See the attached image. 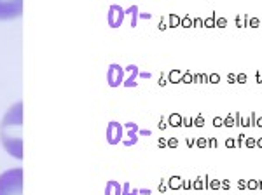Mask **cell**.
Here are the masks:
<instances>
[{"instance_id": "obj_26", "label": "cell", "mask_w": 262, "mask_h": 195, "mask_svg": "<svg viewBox=\"0 0 262 195\" xmlns=\"http://www.w3.org/2000/svg\"><path fill=\"white\" fill-rule=\"evenodd\" d=\"M171 122H173V124H178V122H180V117H178V115H173V117H171Z\"/></svg>"}, {"instance_id": "obj_16", "label": "cell", "mask_w": 262, "mask_h": 195, "mask_svg": "<svg viewBox=\"0 0 262 195\" xmlns=\"http://www.w3.org/2000/svg\"><path fill=\"white\" fill-rule=\"evenodd\" d=\"M220 188H224V190H229V188H231V183H229V180H224V181H220Z\"/></svg>"}, {"instance_id": "obj_32", "label": "cell", "mask_w": 262, "mask_h": 195, "mask_svg": "<svg viewBox=\"0 0 262 195\" xmlns=\"http://www.w3.org/2000/svg\"><path fill=\"white\" fill-rule=\"evenodd\" d=\"M259 190H262V180H259Z\"/></svg>"}, {"instance_id": "obj_5", "label": "cell", "mask_w": 262, "mask_h": 195, "mask_svg": "<svg viewBox=\"0 0 262 195\" xmlns=\"http://www.w3.org/2000/svg\"><path fill=\"white\" fill-rule=\"evenodd\" d=\"M247 188L248 190H259V180H247Z\"/></svg>"}, {"instance_id": "obj_21", "label": "cell", "mask_w": 262, "mask_h": 195, "mask_svg": "<svg viewBox=\"0 0 262 195\" xmlns=\"http://www.w3.org/2000/svg\"><path fill=\"white\" fill-rule=\"evenodd\" d=\"M255 119H257V115H255V112H252V113H250V127L255 126Z\"/></svg>"}, {"instance_id": "obj_22", "label": "cell", "mask_w": 262, "mask_h": 195, "mask_svg": "<svg viewBox=\"0 0 262 195\" xmlns=\"http://www.w3.org/2000/svg\"><path fill=\"white\" fill-rule=\"evenodd\" d=\"M206 143H208V145H210L212 148H215V146H217V139H215V138H210V139H208Z\"/></svg>"}, {"instance_id": "obj_7", "label": "cell", "mask_w": 262, "mask_h": 195, "mask_svg": "<svg viewBox=\"0 0 262 195\" xmlns=\"http://www.w3.org/2000/svg\"><path fill=\"white\" fill-rule=\"evenodd\" d=\"M255 143H257V139H254V138H245V143H243V145H245L247 148H254Z\"/></svg>"}, {"instance_id": "obj_24", "label": "cell", "mask_w": 262, "mask_h": 195, "mask_svg": "<svg viewBox=\"0 0 262 195\" xmlns=\"http://www.w3.org/2000/svg\"><path fill=\"white\" fill-rule=\"evenodd\" d=\"M198 146H201V148H203V146H206V139H205V138H201V139L198 141Z\"/></svg>"}, {"instance_id": "obj_29", "label": "cell", "mask_w": 262, "mask_h": 195, "mask_svg": "<svg viewBox=\"0 0 262 195\" xmlns=\"http://www.w3.org/2000/svg\"><path fill=\"white\" fill-rule=\"evenodd\" d=\"M194 187H196V188H203V185H201V181H199V180L194 183Z\"/></svg>"}, {"instance_id": "obj_19", "label": "cell", "mask_w": 262, "mask_h": 195, "mask_svg": "<svg viewBox=\"0 0 262 195\" xmlns=\"http://www.w3.org/2000/svg\"><path fill=\"white\" fill-rule=\"evenodd\" d=\"M238 188L240 190H247V180H240L238 181Z\"/></svg>"}, {"instance_id": "obj_3", "label": "cell", "mask_w": 262, "mask_h": 195, "mask_svg": "<svg viewBox=\"0 0 262 195\" xmlns=\"http://www.w3.org/2000/svg\"><path fill=\"white\" fill-rule=\"evenodd\" d=\"M23 14V0H0V21H12Z\"/></svg>"}, {"instance_id": "obj_4", "label": "cell", "mask_w": 262, "mask_h": 195, "mask_svg": "<svg viewBox=\"0 0 262 195\" xmlns=\"http://www.w3.org/2000/svg\"><path fill=\"white\" fill-rule=\"evenodd\" d=\"M224 126H226V127H234V113H229V115L224 119Z\"/></svg>"}, {"instance_id": "obj_13", "label": "cell", "mask_w": 262, "mask_h": 195, "mask_svg": "<svg viewBox=\"0 0 262 195\" xmlns=\"http://www.w3.org/2000/svg\"><path fill=\"white\" fill-rule=\"evenodd\" d=\"M226 146H227V148H234V146H236V141H234V138H229V139H226Z\"/></svg>"}, {"instance_id": "obj_18", "label": "cell", "mask_w": 262, "mask_h": 195, "mask_svg": "<svg viewBox=\"0 0 262 195\" xmlns=\"http://www.w3.org/2000/svg\"><path fill=\"white\" fill-rule=\"evenodd\" d=\"M210 187H212L213 190H219V188H220V181H219V180H213V181L210 183Z\"/></svg>"}, {"instance_id": "obj_14", "label": "cell", "mask_w": 262, "mask_h": 195, "mask_svg": "<svg viewBox=\"0 0 262 195\" xmlns=\"http://www.w3.org/2000/svg\"><path fill=\"white\" fill-rule=\"evenodd\" d=\"M236 82H240V84H245V82H247V75H245V73H240V75L236 77Z\"/></svg>"}, {"instance_id": "obj_20", "label": "cell", "mask_w": 262, "mask_h": 195, "mask_svg": "<svg viewBox=\"0 0 262 195\" xmlns=\"http://www.w3.org/2000/svg\"><path fill=\"white\" fill-rule=\"evenodd\" d=\"M220 80V77L217 75V73H213V75H210V82H213V84H217Z\"/></svg>"}, {"instance_id": "obj_27", "label": "cell", "mask_w": 262, "mask_h": 195, "mask_svg": "<svg viewBox=\"0 0 262 195\" xmlns=\"http://www.w3.org/2000/svg\"><path fill=\"white\" fill-rule=\"evenodd\" d=\"M196 124H198V127H201V126H203V119H201V117H198V120H196Z\"/></svg>"}, {"instance_id": "obj_28", "label": "cell", "mask_w": 262, "mask_h": 195, "mask_svg": "<svg viewBox=\"0 0 262 195\" xmlns=\"http://www.w3.org/2000/svg\"><path fill=\"white\" fill-rule=\"evenodd\" d=\"M178 185H180V183H178V180H177V178H175V180H173V181H171V187H175V188H177V187H178Z\"/></svg>"}, {"instance_id": "obj_9", "label": "cell", "mask_w": 262, "mask_h": 195, "mask_svg": "<svg viewBox=\"0 0 262 195\" xmlns=\"http://www.w3.org/2000/svg\"><path fill=\"white\" fill-rule=\"evenodd\" d=\"M215 26H219V28H226V26H227V19H226V17L217 19V21H215Z\"/></svg>"}, {"instance_id": "obj_2", "label": "cell", "mask_w": 262, "mask_h": 195, "mask_svg": "<svg viewBox=\"0 0 262 195\" xmlns=\"http://www.w3.org/2000/svg\"><path fill=\"white\" fill-rule=\"evenodd\" d=\"M0 195H23V167L0 173Z\"/></svg>"}, {"instance_id": "obj_31", "label": "cell", "mask_w": 262, "mask_h": 195, "mask_svg": "<svg viewBox=\"0 0 262 195\" xmlns=\"http://www.w3.org/2000/svg\"><path fill=\"white\" fill-rule=\"evenodd\" d=\"M257 80H259V84H262V73H257Z\"/></svg>"}, {"instance_id": "obj_12", "label": "cell", "mask_w": 262, "mask_h": 195, "mask_svg": "<svg viewBox=\"0 0 262 195\" xmlns=\"http://www.w3.org/2000/svg\"><path fill=\"white\" fill-rule=\"evenodd\" d=\"M241 127H250V117H241Z\"/></svg>"}, {"instance_id": "obj_17", "label": "cell", "mask_w": 262, "mask_h": 195, "mask_svg": "<svg viewBox=\"0 0 262 195\" xmlns=\"http://www.w3.org/2000/svg\"><path fill=\"white\" fill-rule=\"evenodd\" d=\"M205 26H206V28H212V26H215V19H213V17L206 19V21H205Z\"/></svg>"}, {"instance_id": "obj_8", "label": "cell", "mask_w": 262, "mask_h": 195, "mask_svg": "<svg viewBox=\"0 0 262 195\" xmlns=\"http://www.w3.org/2000/svg\"><path fill=\"white\" fill-rule=\"evenodd\" d=\"M247 21H248V17L247 16H240V17H236V24L241 28V26H245L247 24Z\"/></svg>"}, {"instance_id": "obj_11", "label": "cell", "mask_w": 262, "mask_h": 195, "mask_svg": "<svg viewBox=\"0 0 262 195\" xmlns=\"http://www.w3.org/2000/svg\"><path fill=\"white\" fill-rule=\"evenodd\" d=\"M245 138H247L245 134H240V136H238V139H234V141H236V146H238V148H240V146H241V145L245 143Z\"/></svg>"}, {"instance_id": "obj_1", "label": "cell", "mask_w": 262, "mask_h": 195, "mask_svg": "<svg viewBox=\"0 0 262 195\" xmlns=\"http://www.w3.org/2000/svg\"><path fill=\"white\" fill-rule=\"evenodd\" d=\"M21 129H23V103H14L3 115L0 122V141L5 152L21 160L23 159V139H21Z\"/></svg>"}, {"instance_id": "obj_23", "label": "cell", "mask_w": 262, "mask_h": 195, "mask_svg": "<svg viewBox=\"0 0 262 195\" xmlns=\"http://www.w3.org/2000/svg\"><path fill=\"white\" fill-rule=\"evenodd\" d=\"M227 80H229L231 84H236V75H234V73H231V75L227 77Z\"/></svg>"}, {"instance_id": "obj_33", "label": "cell", "mask_w": 262, "mask_h": 195, "mask_svg": "<svg viewBox=\"0 0 262 195\" xmlns=\"http://www.w3.org/2000/svg\"><path fill=\"white\" fill-rule=\"evenodd\" d=\"M261 26H262V21H261Z\"/></svg>"}, {"instance_id": "obj_30", "label": "cell", "mask_w": 262, "mask_h": 195, "mask_svg": "<svg viewBox=\"0 0 262 195\" xmlns=\"http://www.w3.org/2000/svg\"><path fill=\"white\" fill-rule=\"evenodd\" d=\"M255 146H259V148H262V138H259V139H257V143H255Z\"/></svg>"}, {"instance_id": "obj_10", "label": "cell", "mask_w": 262, "mask_h": 195, "mask_svg": "<svg viewBox=\"0 0 262 195\" xmlns=\"http://www.w3.org/2000/svg\"><path fill=\"white\" fill-rule=\"evenodd\" d=\"M213 126H215V127H222V126H224V119H222V117H215V119H213Z\"/></svg>"}, {"instance_id": "obj_25", "label": "cell", "mask_w": 262, "mask_h": 195, "mask_svg": "<svg viewBox=\"0 0 262 195\" xmlns=\"http://www.w3.org/2000/svg\"><path fill=\"white\" fill-rule=\"evenodd\" d=\"M255 127H262V117H257V119H255Z\"/></svg>"}, {"instance_id": "obj_6", "label": "cell", "mask_w": 262, "mask_h": 195, "mask_svg": "<svg viewBox=\"0 0 262 195\" xmlns=\"http://www.w3.org/2000/svg\"><path fill=\"white\" fill-rule=\"evenodd\" d=\"M247 24H248V26H252V28H259V26H261V19L252 17V19H248V21H247Z\"/></svg>"}, {"instance_id": "obj_15", "label": "cell", "mask_w": 262, "mask_h": 195, "mask_svg": "<svg viewBox=\"0 0 262 195\" xmlns=\"http://www.w3.org/2000/svg\"><path fill=\"white\" fill-rule=\"evenodd\" d=\"M234 126H241V113H234Z\"/></svg>"}]
</instances>
